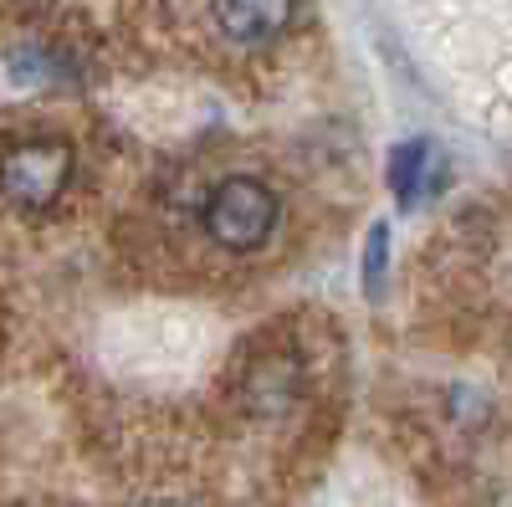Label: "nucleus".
Returning a JSON list of instances; mask_svg holds the SVG:
<instances>
[{
    "label": "nucleus",
    "instance_id": "5",
    "mask_svg": "<svg viewBox=\"0 0 512 507\" xmlns=\"http://www.w3.org/2000/svg\"><path fill=\"white\" fill-rule=\"evenodd\" d=\"M384 262H390V226H369V241H364V287L369 298H379V282H384Z\"/></svg>",
    "mask_w": 512,
    "mask_h": 507
},
{
    "label": "nucleus",
    "instance_id": "2",
    "mask_svg": "<svg viewBox=\"0 0 512 507\" xmlns=\"http://www.w3.org/2000/svg\"><path fill=\"white\" fill-rule=\"evenodd\" d=\"M72 180V144L62 139H36V144H16L0 159V195L21 210H47L62 200Z\"/></svg>",
    "mask_w": 512,
    "mask_h": 507
},
{
    "label": "nucleus",
    "instance_id": "4",
    "mask_svg": "<svg viewBox=\"0 0 512 507\" xmlns=\"http://www.w3.org/2000/svg\"><path fill=\"white\" fill-rule=\"evenodd\" d=\"M431 159H436V149L425 139H410L390 154V190H395L400 205H415L420 190L431 185Z\"/></svg>",
    "mask_w": 512,
    "mask_h": 507
},
{
    "label": "nucleus",
    "instance_id": "3",
    "mask_svg": "<svg viewBox=\"0 0 512 507\" xmlns=\"http://www.w3.org/2000/svg\"><path fill=\"white\" fill-rule=\"evenodd\" d=\"M292 21V0H216V26L226 41L241 47H262V41L282 36Z\"/></svg>",
    "mask_w": 512,
    "mask_h": 507
},
{
    "label": "nucleus",
    "instance_id": "1",
    "mask_svg": "<svg viewBox=\"0 0 512 507\" xmlns=\"http://www.w3.org/2000/svg\"><path fill=\"white\" fill-rule=\"evenodd\" d=\"M277 226V200L262 180L251 175H236V180H221L210 190V205H205V231L216 236L221 246L231 251H251L262 246Z\"/></svg>",
    "mask_w": 512,
    "mask_h": 507
}]
</instances>
